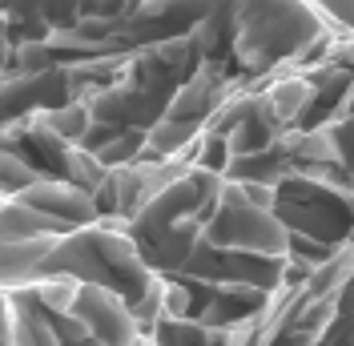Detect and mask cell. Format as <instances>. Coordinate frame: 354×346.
Listing matches in <instances>:
<instances>
[{
    "label": "cell",
    "instance_id": "cell-1",
    "mask_svg": "<svg viewBox=\"0 0 354 346\" xmlns=\"http://www.w3.org/2000/svg\"><path fill=\"white\" fill-rule=\"evenodd\" d=\"M201 242L214 254H242V258H282L290 250V230L274 206L250 201L245 190L225 177L214 210L201 221Z\"/></svg>",
    "mask_w": 354,
    "mask_h": 346
},
{
    "label": "cell",
    "instance_id": "cell-2",
    "mask_svg": "<svg viewBox=\"0 0 354 346\" xmlns=\"http://www.w3.org/2000/svg\"><path fill=\"white\" fill-rule=\"evenodd\" d=\"M68 318L81 326L88 338H97L101 346H137L141 343V322H137L133 306L117 290H109V286L81 282Z\"/></svg>",
    "mask_w": 354,
    "mask_h": 346
},
{
    "label": "cell",
    "instance_id": "cell-3",
    "mask_svg": "<svg viewBox=\"0 0 354 346\" xmlns=\"http://www.w3.org/2000/svg\"><path fill=\"white\" fill-rule=\"evenodd\" d=\"M28 206V210H37L41 217H48L61 234L68 230H81V226H93L101 210H97V197L81 190V185H73L68 177H37L24 194H17Z\"/></svg>",
    "mask_w": 354,
    "mask_h": 346
},
{
    "label": "cell",
    "instance_id": "cell-4",
    "mask_svg": "<svg viewBox=\"0 0 354 346\" xmlns=\"http://www.w3.org/2000/svg\"><path fill=\"white\" fill-rule=\"evenodd\" d=\"M61 234H44V238H24V242H0V290H28L41 278L44 258L53 250V242Z\"/></svg>",
    "mask_w": 354,
    "mask_h": 346
},
{
    "label": "cell",
    "instance_id": "cell-5",
    "mask_svg": "<svg viewBox=\"0 0 354 346\" xmlns=\"http://www.w3.org/2000/svg\"><path fill=\"white\" fill-rule=\"evenodd\" d=\"M37 177H41V173L32 170L21 153H12L8 145H0V197L24 194V190H28Z\"/></svg>",
    "mask_w": 354,
    "mask_h": 346
}]
</instances>
